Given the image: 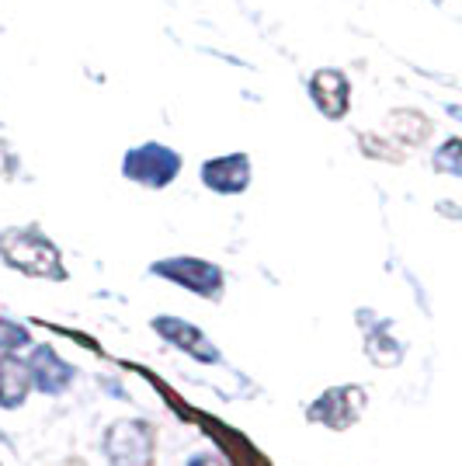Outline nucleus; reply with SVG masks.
Instances as JSON below:
<instances>
[{
  "label": "nucleus",
  "mask_w": 462,
  "mask_h": 466,
  "mask_svg": "<svg viewBox=\"0 0 462 466\" xmlns=\"http://www.w3.org/2000/svg\"><path fill=\"white\" fill-rule=\"evenodd\" d=\"M0 254L11 268L35 279H66L59 265V251L35 230H4L0 233Z\"/></svg>",
  "instance_id": "obj_1"
},
{
  "label": "nucleus",
  "mask_w": 462,
  "mask_h": 466,
  "mask_svg": "<svg viewBox=\"0 0 462 466\" xmlns=\"http://www.w3.org/2000/svg\"><path fill=\"white\" fill-rule=\"evenodd\" d=\"M105 460L108 466H154L156 435L154 428L139 418H122L105 431Z\"/></svg>",
  "instance_id": "obj_2"
},
{
  "label": "nucleus",
  "mask_w": 462,
  "mask_h": 466,
  "mask_svg": "<svg viewBox=\"0 0 462 466\" xmlns=\"http://www.w3.org/2000/svg\"><path fill=\"white\" fill-rule=\"evenodd\" d=\"M122 171H126V177L139 181V185L164 188L181 171V157L174 154V150H167V147H160V143H146V147H136V150L126 154Z\"/></svg>",
  "instance_id": "obj_3"
},
{
  "label": "nucleus",
  "mask_w": 462,
  "mask_h": 466,
  "mask_svg": "<svg viewBox=\"0 0 462 466\" xmlns=\"http://www.w3.org/2000/svg\"><path fill=\"white\" fill-rule=\"evenodd\" d=\"M154 275H164V279H171V282L192 289L195 296H206V299L223 296V272L202 258H164L154 265Z\"/></svg>",
  "instance_id": "obj_4"
},
{
  "label": "nucleus",
  "mask_w": 462,
  "mask_h": 466,
  "mask_svg": "<svg viewBox=\"0 0 462 466\" xmlns=\"http://www.w3.org/2000/svg\"><path fill=\"white\" fill-rule=\"evenodd\" d=\"M366 410V390L362 387H334L327 390L324 397L313 400L309 408V421L324 428H334V431H345L351 428Z\"/></svg>",
  "instance_id": "obj_5"
},
{
  "label": "nucleus",
  "mask_w": 462,
  "mask_h": 466,
  "mask_svg": "<svg viewBox=\"0 0 462 466\" xmlns=\"http://www.w3.org/2000/svg\"><path fill=\"white\" fill-rule=\"evenodd\" d=\"M154 328H156L160 338H167V341H171L174 349L188 351V355L198 359V362H206V366L219 362V349H216V345H212L209 338L195 328V324H188V320H177V317H156Z\"/></svg>",
  "instance_id": "obj_6"
},
{
  "label": "nucleus",
  "mask_w": 462,
  "mask_h": 466,
  "mask_svg": "<svg viewBox=\"0 0 462 466\" xmlns=\"http://www.w3.org/2000/svg\"><path fill=\"white\" fill-rule=\"evenodd\" d=\"M28 376H32V387H35V390L49 393V397H59L63 390L74 383L77 370H74L70 362H63L56 351L49 349V345H39V349L32 351V362H28Z\"/></svg>",
  "instance_id": "obj_7"
},
{
  "label": "nucleus",
  "mask_w": 462,
  "mask_h": 466,
  "mask_svg": "<svg viewBox=\"0 0 462 466\" xmlns=\"http://www.w3.org/2000/svg\"><path fill=\"white\" fill-rule=\"evenodd\" d=\"M202 181L223 195L244 192V188L251 185V160H247L244 154H230V157H219V160H209V164L202 167Z\"/></svg>",
  "instance_id": "obj_8"
},
{
  "label": "nucleus",
  "mask_w": 462,
  "mask_h": 466,
  "mask_svg": "<svg viewBox=\"0 0 462 466\" xmlns=\"http://www.w3.org/2000/svg\"><path fill=\"white\" fill-rule=\"evenodd\" d=\"M28 393H32L28 362H21L18 355H0V408H21L28 400Z\"/></svg>",
  "instance_id": "obj_9"
},
{
  "label": "nucleus",
  "mask_w": 462,
  "mask_h": 466,
  "mask_svg": "<svg viewBox=\"0 0 462 466\" xmlns=\"http://www.w3.org/2000/svg\"><path fill=\"white\" fill-rule=\"evenodd\" d=\"M309 91H313V101L316 108L330 118H341L347 108V80L337 74V70H320L309 80Z\"/></svg>",
  "instance_id": "obj_10"
},
{
  "label": "nucleus",
  "mask_w": 462,
  "mask_h": 466,
  "mask_svg": "<svg viewBox=\"0 0 462 466\" xmlns=\"http://www.w3.org/2000/svg\"><path fill=\"white\" fill-rule=\"evenodd\" d=\"M25 345H32L28 328H21L15 320H0V351H4V355H15V351L25 349Z\"/></svg>",
  "instance_id": "obj_11"
},
{
  "label": "nucleus",
  "mask_w": 462,
  "mask_h": 466,
  "mask_svg": "<svg viewBox=\"0 0 462 466\" xmlns=\"http://www.w3.org/2000/svg\"><path fill=\"white\" fill-rule=\"evenodd\" d=\"M188 466H233L223 452H212V449H206V452H195L192 460H188Z\"/></svg>",
  "instance_id": "obj_12"
}]
</instances>
